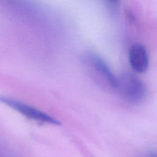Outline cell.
Here are the masks:
<instances>
[{
  "mask_svg": "<svg viewBox=\"0 0 157 157\" xmlns=\"http://www.w3.org/2000/svg\"><path fill=\"white\" fill-rule=\"evenodd\" d=\"M116 91H118L123 99L132 104L141 103L147 95L144 83L130 73H124L117 78Z\"/></svg>",
  "mask_w": 157,
  "mask_h": 157,
  "instance_id": "obj_1",
  "label": "cell"
},
{
  "mask_svg": "<svg viewBox=\"0 0 157 157\" xmlns=\"http://www.w3.org/2000/svg\"><path fill=\"white\" fill-rule=\"evenodd\" d=\"M86 62L94 80L101 86L109 90H117V78L101 58L90 54L86 56Z\"/></svg>",
  "mask_w": 157,
  "mask_h": 157,
  "instance_id": "obj_2",
  "label": "cell"
},
{
  "mask_svg": "<svg viewBox=\"0 0 157 157\" xmlns=\"http://www.w3.org/2000/svg\"><path fill=\"white\" fill-rule=\"evenodd\" d=\"M0 102L31 120L51 124H60V122L58 120L48 114L20 101L9 97L0 96Z\"/></svg>",
  "mask_w": 157,
  "mask_h": 157,
  "instance_id": "obj_3",
  "label": "cell"
},
{
  "mask_svg": "<svg viewBox=\"0 0 157 157\" xmlns=\"http://www.w3.org/2000/svg\"><path fill=\"white\" fill-rule=\"evenodd\" d=\"M129 60L132 69L138 73H144L148 68V55L145 47L140 44H136L131 47Z\"/></svg>",
  "mask_w": 157,
  "mask_h": 157,
  "instance_id": "obj_4",
  "label": "cell"
},
{
  "mask_svg": "<svg viewBox=\"0 0 157 157\" xmlns=\"http://www.w3.org/2000/svg\"><path fill=\"white\" fill-rule=\"evenodd\" d=\"M108 1L110 3H111L112 4H116L118 1V0H108Z\"/></svg>",
  "mask_w": 157,
  "mask_h": 157,
  "instance_id": "obj_5",
  "label": "cell"
},
{
  "mask_svg": "<svg viewBox=\"0 0 157 157\" xmlns=\"http://www.w3.org/2000/svg\"><path fill=\"white\" fill-rule=\"evenodd\" d=\"M148 157H157V154H156V153H151V154H150Z\"/></svg>",
  "mask_w": 157,
  "mask_h": 157,
  "instance_id": "obj_6",
  "label": "cell"
}]
</instances>
